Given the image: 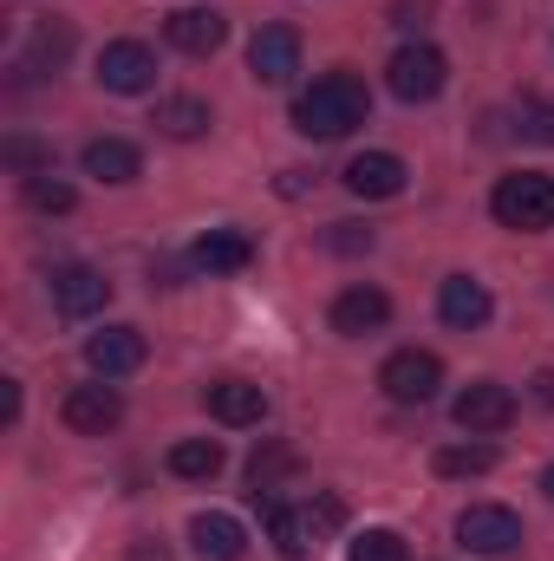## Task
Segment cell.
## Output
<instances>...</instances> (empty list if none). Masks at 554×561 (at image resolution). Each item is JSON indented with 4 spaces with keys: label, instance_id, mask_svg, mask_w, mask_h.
<instances>
[{
    "label": "cell",
    "instance_id": "obj_18",
    "mask_svg": "<svg viewBox=\"0 0 554 561\" xmlns=\"http://www.w3.org/2000/svg\"><path fill=\"white\" fill-rule=\"evenodd\" d=\"M189 542H196L203 561H242L249 556V529H242L235 516H222V510H203V516L189 523Z\"/></svg>",
    "mask_w": 554,
    "mask_h": 561
},
{
    "label": "cell",
    "instance_id": "obj_14",
    "mask_svg": "<svg viewBox=\"0 0 554 561\" xmlns=\"http://www.w3.org/2000/svg\"><path fill=\"white\" fill-rule=\"evenodd\" d=\"M437 313H443V327H457V333H476L489 313H496V300H489V287L476 275H450L437 287Z\"/></svg>",
    "mask_w": 554,
    "mask_h": 561
},
{
    "label": "cell",
    "instance_id": "obj_15",
    "mask_svg": "<svg viewBox=\"0 0 554 561\" xmlns=\"http://www.w3.org/2000/svg\"><path fill=\"white\" fill-rule=\"evenodd\" d=\"M392 320V300H385V287H346L339 300H333V333H346V340H366V333H379Z\"/></svg>",
    "mask_w": 554,
    "mask_h": 561
},
{
    "label": "cell",
    "instance_id": "obj_32",
    "mask_svg": "<svg viewBox=\"0 0 554 561\" xmlns=\"http://www.w3.org/2000/svg\"><path fill=\"white\" fill-rule=\"evenodd\" d=\"M0 419L20 424V379H0Z\"/></svg>",
    "mask_w": 554,
    "mask_h": 561
},
{
    "label": "cell",
    "instance_id": "obj_23",
    "mask_svg": "<svg viewBox=\"0 0 554 561\" xmlns=\"http://www.w3.org/2000/svg\"><path fill=\"white\" fill-rule=\"evenodd\" d=\"M496 470V444L470 437V444H443L437 450V477H489Z\"/></svg>",
    "mask_w": 554,
    "mask_h": 561
},
{
    "label": "cell",
    "instance_id": "obj_20",
    "mask_svg": "<svg viewBox=\"0 0 554 561\" xmlns=\"http://www.w3.org/2000/svg\"><path fill=\"white\" fill-rule=\"evenodd\" d=\"M79 163H85V176H99V183H131L143 170L138 144H125V138H92L79 150Z\"/></svg>",
    "mask_w": 554,
    "mask_h": 561
},
{
    "label": "cell",
    "instance_id": "obj_4",
    "mask_svg": "<svg viewBox=\"0 0 554 561\" xmlns=\"http://www.w3.org/2000/svg\"><path fill=\"white\" fill-rule=\"evenodd\" d=\"M379 386H385L392 405H430L437 386H443V359L424 353V346H405V353H392V359L379 366Z\"/></svg>",
    "mask_w": 554,
    "mask_h": 561
},
{
    "label": "cell",
    "instance_id": "obj_11",
    "mask_svg": "<svg viewBox=\"0 0 554 561\" xmlns=\"http://www.w3.org/2000/svg\"><path fill=\"white\" fill-rule=\"evenodd\" d=\"M249 72L262 85H293V72H300V33L293 26H262L249 39Z\"/></svg>",
    "mask_w": 554,
    "mask_h": 561
},
{
    "label": "cell",
    "instance_id": "obj_21",
    "mask_svg": "<svg viewBox=\"0 0 554 561\" xmlns=\"http://www.w3.org/2000/svg\"><path fill=\"white\" fill-rule=\"evenodd\" d=\"M163 463H170V477H183V483H216L229 457H222V444H216V437H183V444H170V457H163Z\"/></svg>",
    "mask_w": 554,
    "mask_h": 561
},
{
    "label": "cell",
    "instance_id": "obj_8",
    "mask_svg": "<svg viewBox=\"0 0 554 561\" xmlns=\"http://www.w3.org/2000/svg\"><path fill=\"white\" fill-rule=\"evenodd\" d=\"M59 419H66V431H79V437H105V431H118V419H125V399H118L112 379L105 386H72L66 405H59Z\"/></svg>",
    "mask_w": 554,
    "mask_h": 561
},
{
    "label": "cell",
    "instance_id": "obj_28",
    "mask_svg": "<svg viewBox=\"0 0 554 561\" xmlns=\"http://www.w3.org/2000/svg\"><path fill=\"white\" fill-rule=\"evenodd\" d=\"M0 157H7L13 170H26V176H46V170H53V150H46L39 138H7Z\"/></svg>",
    "mask_w": 554,
    "mask_h": 561
},
{
    "label": "cell",
    "instance_id": "obj_27",
    "mask_svg": "<svg viewBox=\"0 0 554 561\" xmlns=\"http://www.w3.org/2000/svg\"><path fill=\"white\" fill-rule=\"evenodd\" d=\"M26 203H33L39 216H66V209L79 203V190H72V183H59V176L46 170V176H26Z\"/></svg>",
    "mask_w": 554,
    "mask_h": 561
},
{
    "label": "cell",
    "instance_id": "obj_9",
    "mask_svg": "<svg viewBox=\"0 0 554 561\" xmlns=\"http://www.w3.org/2000/svg\"><path fill=\"white\" fill-rule=\"evenodd\" d=\"M105 300H112V280L99 275V268H85V262L53 268V307L66 320H92V313H105Z\"/></svg>",
    "mask_w": 554,
    "mask_h": 561
},
{
    "label": "cell",
    "instance_id": "obj_31",
    "mask_svg": "<svg viewBox=\"0 0 554 561\" xmlns=\"http://www.w3.org/2000/svg\"><path fill=\"white\" fill-rule=\"evenodd\" d=\"M339 255H366L372 249V229H359V222H333V236H326Z\"/></svg>",
    "mask_w": 554,
    "mask_h": 561
},
{
    "label": "cell",
    "instance_id": "obj_5",
    "mask_svg": "<svg viewBox=\"0 0 554 561\" xmlns=\"http://www.w3.org/2000/svg\"><path fill=\"white\" fill-rule=\"evenodd\" d=\"M457 542H463L470 556H509V549L522 542V516L503 510V503H470V510L457 516Z\"/></svg>",
    "mask_w": 554,
    "mask_h": 561
},
{
    "label": "cell",
    "instance_id": "obj_3",
    "mask_svg": "<svg viewBox=\"0 0 554 561\" xmlns=\"http://www.w3.org/2000/svg\"><path fill=\"white\" fill-rule=\"evenodd\" d=\"M443 79H450V59L437 53V46H399L392 53V66H385V85H392V99H405V105H430L437 92H443Z\"/></svg>",
    "mask_w": 554,
    "mask_h": 561
},
{
    "label": "cell",
    "instance_id": "obj_34",
    "mask_svg": "<svg viewBox=\"0 0 554 561\" xmlns=\"http://www.w3.org/2000/svg\"><path fill=\"white\" fill-rule=\"evenodd\" d=\"M542 490H549V503H554V463H549V470H542Z\"/></svg>",
    "mask_w": 554,
    "mask_h": 561
},
{
    "label": "cell",
    "instance_id": "obj_19",
    "mask_svg": "<svg viewBox=\"0 0 554 561\" xmlns=\"http://www.w3.org/2000/svg\"><path fill=\"white\" fill-rule=\"evenodd\" d=\"M209 412L222 424H262L268 419V392L249 386V379H216L209 386Z\"/></svg>",
    "mask_w": 554,
    "mask_h": 561
},
{
    "label": "cell",
    "instance_id": "obj_2",
    "mask_svg": "<svg viewBox=\"0 0 554 561\" xmlns=\"http://www.w3.org/2000/svg\"><path fill=\"white\" fill-rule=\"evenodd\" d=\"M489 216L516 236H535V229H554V176L542 170H516L489 190Z\"/></svg>",
    "mask_w": 554,
    "mask_h": 561
},
{
    "label": "cell",
    "instance_id": "obj_33",
    "mask_svg": "<svg viewBox=\"0 0 554 561\" xmlns=\"http://www.w3.org/2000/svg\"><path fill=\"white\" fill-rule=\"evenodd\" d=\"M529 386H535V405H542V412H554V373H535Z\"/></svg>",
    "mask_w": 554,
    "mask_h": 561
},
{
    "label": "cell",
    "instance_id": "obj_30",
    "mask_svg": "<svg viewBox=\"0 0 554 561\" xmlns=\"http://www.w3.org/2000/svg\"><path fill=\"white\" fill-rule=\"evenodd\" d=\"M430 13H437V0H392V26H399V33H417Z\"/></svg>",
    "mask_w": 554,
    "mask_h": 561
},
{
    "label": "cell",
    "instance_id": "obj_29",
    "mask_svg": "<svg viewBox=\"0 0 554 561\" xmlns=\"http://www.w3.org/2000/svg\"><path fill=\"white\" fill-rule=\"evenodd\" d=\"M516 125H522V138H535V144H554V105H542V99H529Z\"/></svg>",
    "mask_w": 554,
    "mask_h": 561
},
{
    "label": "cell",
    "instance_id": "obj_13",
    "mask_svg": "<svg viewBox=\"0 0 554 561\" xmlns=\"http://www.w3.org/2000/svg\"><path fill=\"white\" fill-rule=\"evenodd\" d=\"M339 183H346L353 196H366V203H385V196L405 190V157H399V150H359Z\"/></svg>",
    "mask_w": 554,
    "mask_h": 561
},
{
    "label": "cell",
    "instance_id": "obj_1",
    "mask_svg": "<svg viewBox=\"0 0 554 561\" xmlns=\"http://www.w3.org/2000/svg\"><path fill=\"white\" fill-rule=\"evenodd\" d=\"M372 118V99H366V85L353 79V72H326V79H313L300 99H293V131L313 144H333L346 138V131H359Z\"/></svg>",
    "mask_w": 554,
    "mask_h": 561
},
{
    "label": "cell",
    "instance_id": "obj_24",
    "mask_svg": "<svg viewBox=\"0 0 554 561\" xmlns=\"http://www.w3.org/2000/svg\"><path fill=\"white\" fill-rule=\"evenodd\" d=\"M280 477H293V450H287V444H262V450L249 457V490H255V503L275 496Z\"/></svg>",
    "mask_w": 554,
    "mask_h": 561
},
{
    "label": "cell",
    "instance_id": "obj_7",
    "mask_svg": "<svg viewBox=\"0 0 554 561\" xmlns=\"http://www.w3.org/2000/svg\"><path fill=\"white\" fill-rule=\"evenodd\" d=\"M99 85L105 92H125V99H138L157 85V53L143 46V39H112L105 53H99Z\"/></svg>",
    "mask_w": 554,
    "mask_h": 561
},
{
    "label": "cell",
    "instance_id": "obj_16",
    "mask_svg": "<svg viewBox=\"0 0 554 561\" xmlns=\"http://www.w3.org/2000/svg\"><path fill=\"white\" fill-rule=\"evenodd\" d=\"M249 262H255V242L242 229H209L189 242V268H203V275H242Z\"/></svg>",
    "mask_w": 554,
    "mask_h": 561
},
{
    "label": "cell",
    "instance_id": "obj_10",
    "mask_svg": "<svg viewBox=\"0 0 554 561\" xmlns=\"http://www.w3.org/2000/svg\"><path fill=\"white\" fill-rule=\"evenodd\" d=\"M143 353H150V346H143L138 327H99V333L85 340V366H92L99 379H131L143 366Z\"/></svg>",
    "mask_w": 554,
    "mask_h": 561
},
{
    "label": "cell",
    "instance_id": "obj_22",
    "mask_svg": "<svg viewBox=\"0 0 554 561\" xmlns=\"http://www.w3.org/2000/svg\"><path fill=\"white\" fill-rule=\"evenodd\" d=\"M163 138H203L209 131V105L203 99H157V118H150Z\"/></svg>",
    "mask_w": 554,
    "mask_h": 561
},
{
    "label": "cell",
    "instance_id": "obj_17",
    "mask_svg": "<svg viewBox=\"0 0 554 561\" xmlns=\"http://www.w3.org/2000/svg\"><path fill=\"white\" fill-rule=\"evenodd\" d=\"M262 516H268V542H275L287 561L313 556V542H320V516H313V503H307V510H293V503H268Z\"/></svg>",
    "mask_w": 554,
    "mask_h": 561
},
{
    "label": "cell",
    "instance_id": "obj_26",
    "mask_svg": "<svg viewBox=\"0 0 554 561\" xmlns=\"http://www.w3.org/2000/svg\"><path fill=\"white\" fill-rule=\"evenodd\" d=\"M346 561H412V549H405L399 529H366V536H353Z\"/></svg>",
    "mask_w": 554,
    "mask_h": 561
},
{
    "label": "cell",
    "instance_id": "obj_12",
    "mask_svg": "<svg viewBox=\"0 0 554 561\" xmlns=\"http://www.w3.org/2000/svg\"><path fill=\"white\" fill-rule=\"evenodd\" d=\"M163 39H170L176 53H189V59H209V53L229 39V20H222L216 7H176V13L163 20Z\"/></svg>",
    "mask_w": 554,
    "mask_h": 561
},
{
    "label": "cell",
    "instance_id": "obj_25",
    "mask_svg": "<svg viewBox=\"0 0 554 561\" xmlns=\"http://www.w3.org/2000/svg\"><path fill=\"white\" fill-rule=\"evenodd\" d=\"M66 59H72V26H66V20H39L26 66H33V72H46V66H66Z\"/></svg>",
    "mask_w": 554,
    "mask_h": 561
},
{
    "label": "cell",
    "instance_id": "obj_6",
    "mask_svg": "<svg viewBox=\"0 0 554 561\" xmlns=\"http://www.w3.org/2000/svg\"><path fill=\"white\" fill-rule=\"evenodd\" d=\"M450 419L463 424L470 437H496V431H509V424H516V392H509V386H496V379H476V386H463V392H457Z\"/></svg>",
    "mask_w": 554,
    "mask_h": 561
}]
</instances>
